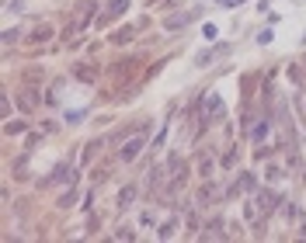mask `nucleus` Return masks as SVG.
Returning <instances> with one entry per match:
<instances>
[{
    "instance_id": "f257e3e1",
    "label": "nucleus",
    "mask_w": 306,
    "mask_h": 243,
    "mask_svg": "<svg viewBox=\"0 0 306 243\" xmlns=\"http://www.w3.org/2000/svg\"><path fill=\"white\" fill-rule=\"evenodd\" d=\"M223 3H226V7H233V3H240V0H223Z\"/></svg>"
}]
</instances>
